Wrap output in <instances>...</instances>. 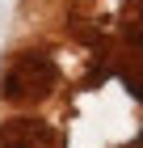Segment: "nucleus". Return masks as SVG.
<instances>
[{"label": "nucleus", "instance_id": "obj_2", "mask_svg": "<svg viewBox=\"0 0 143 148\" xmlns=\"http://www.w3.org/2000/svg\"><path fill=\"white\" fill-rule=\"evenodd\" d=\"M55 131L38 119H9L0 123V148H51Z\"/></svg>", "mask_w": 143, "mask_h": 148}, {"label": "nucleus", "instance_id": "obj_1", "mask_svg": "<svg viewBox=\"0 0 143 148\" xmlns=\"http://www.w3.org/2000/svg\"><path fill=\"white\" fill-rule=\"evenodd\" d=\"M55 80H59V68H55L51 55L21 51L4 68V76H0V97L4 102H42L46 93L55 89Z\"/></svg>", "mask_w": 143, "mask_h": 148}]
</instances>
